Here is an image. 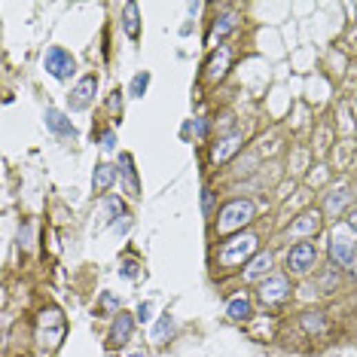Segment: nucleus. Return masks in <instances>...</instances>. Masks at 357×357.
<instances>
[{"mask_svg":"<svg viewBox=\"0 0 357 357\" xmlns=\"http://www.w3.org/2000/svg\"><path fill=\"white\" fill-rule=\"evenodd\" d=\"M254 202H247V198H232L229 205H223V211H220V220H217V229L220 232H235L241 229V226H247L254 220Z\"/></svg>","mask_w":357,"mask_h":357,"instance_id":"obj_1","label":"nucleus"},{"mask_svg":"<svg viewBox=\"0 0 357 357\" xmlns=\"http://www.w3.org/2000/svg\"><path fill=\"white\" fill-rule=\"evenodd\" d=\"M256 251V235L254 232H241L229 238L223 247H220V263H226V266H238V263H245L247 256Z\"/></svg>","mask_w":357,"mask_h":357,"instance_id":"obj_2","label":"nucleus"},{"mask_svg":"<svg viewBox=\"0 0 357 357\" xmlns=\"http://www.w3.org/2000/svg\"><path fill=\"white\" fill-rule=\"evenodd\" d=\"M318 263V251L312 241H299L287 251V272L290 275H309Z\"/></svg>","mask_w":357,"mask_h":357,"instance_id":"obj_3","label":"nucleus"},{"mask_svg":"<svg viewBox=\"0 0 357 357\" xmlns=\"http://www.w3.org/2000/svg\"><path fill=\"white\" fill-rule=\"evenodd\" d=\"M46 70L55 76V80H70V76H74V70H76V61H74V55H70L68 49L49 46V52H46Z\"/></svg>","mask_w":357,"mask_h":357,"instance_id":"obj_4","label":"nucleus"},{"mask_svg":"<svg viewBox=\"0 0 357 357\" xmlns=\"http://www.w3.org/2000/svg\"><path fill=\"white\" fill-rule=\"evenodd\" d=\"M330 260L333 263H339L342 269H348V266H354V260H357V245L351 241V235L348 232H333V238H330Z\"/></svg>","mask_w":357,"mask_h":357,"instance_id":"obj_5","label":"nucleus"},{"mask_svg":"<svg viewBox=\"0 0 357 357\" xmlns=\"http://www.w3.org/2000/svg\"><path fill=\"white\" fill-rule=\"evenodd\" d=\"M61 336H64V315L59 309H46L40 315V339H43V345L55 348Z\"/></svg>","mask_w":357,"mask_h":357,"instance_id":"obj_6","label":"nucleus"},{"mask_svg":"<svg viewBox=\"0 0 357 357\" xmlns=\"http://www.w3.org/2000/svg\"><path fill=\"white\" fill-rule=\"evenodd\" d=\"M95 92H98V76L95 74H85L83 80L70 89V95H68L70 110H85V107L92 104V98H95Z\"/></svg>","mask_w":357,"mask_h":357,"instance_id":"obj_7","label":"nucleus"},{"mask_svg":"<svg viewBox=\"0 0 357 357\" xmlns=\"http://www.w3.org/2000/svg\"><path fill=\"white\" fill-rule=\"evenodd\" d=\"M290 296V281H287V275H269L266 281H263V287H260V299L266 305H272V303H284V299Z\"/></svg>","mask_w":357,"mask_h":357,"instance_id":"obj_8","label":"nucleus"},{"mask_svg":"<svg viewBox=\"0 0 357 357\" xmlns=\"http://www.w3.org/2000/svg\"><path fill=\"white\" fill-rule=\"evenodd\" d=\"M320 214L318 211H305V214H299V217L290 223V229H287V235L290 238H315V235L320 232Z\"/></svg>","mask_w":357,"mask_h":357,"instance_id":"obj_9","label":"nucleus"},{"mask_svg":"<svg viewBox=\"0 0 357 357\" xmlns=\"http://www.w3.org/2000/svg\"><path fill=\"white\" fill-rule=\"evenodd\" d=\"M241 150V134L235 132V134H226V138H220L217 144H214L211 150V162L214 165H223V162H229L235 153Z\"/></svg>","mask_w":357,"mask_h":357,"instance_id":"obj_10","label":"nucleus"},{"mask_svg":"<svg viewBox=\"0 0 357 357\" xmlns=\"http://www.w3.org/2000/svg\"><path fill=\"white\" fill-rule=\"evenodd\" d=\"M119 174H123V181H125V192L132 198H138L141 196V181H138V168H134V159H132V153H123L119 156Z\"/></svg>","mask_w":357,"mask_h":357,"instance_id":"obj_11","label":"nucleus"},{"mask_svg":"<svg viewBox=\"0 0 357 357\" xmlns=\"http://www.w3.org/2000/svg\"><path fill=\"white\" fill-rule=\"evenodd\" d=\"M226 68H229V49L220 46L217 52L211 55L208 68H205V80H208V83H220L226 76Z\"/></svg>","mask_w":357,"mask_h":357,"instance_id":"obj_12","label":"nucleus"},{"mask_svg":"<svg viewBox=\"0 0 357 357\" xmlns=\"http://www.w3.org/2000/svg\"><path fill=\"white\" fill-rule=\"evenodd\" d=\"M272 272V254H254L251 263L245 266V281H260Z\"/></svg>","mask_w":357,"mask_h":357,"instance_id":"obj_13","label":"nucleus"},{"mask_svg":"<svg viewBox=\"0 0 357 357\" xmlns=\"http://www.w3.org/2000/svg\"><path fill=\"white\" fill-rule=\"evenodd\" d=\"M46 128L52 134H64V138H74V134H76L74 123H70L61 110H55V107H49V110H46Z\"/></svg>","mask_w":357,"mask_h":357,"instance_id":"obj_14","label":"nucleus"},{"mask_svg":"<svg viewBox=\"0 0 357 357\" xmlns=\"http://www.w3.org/2000/svg\"><path fill=\"white\" fill-rule=\"evenodd\" d=\"M116 177H119V165H110V162H98V165H95V174H92V183H95L98 192H104V190L113 187V181H116Z\"/></svg>","mask_w":357,"mask_h":357,"instance_id":"obj_15","label":"nucleus"},{"mask_svg":"<svg viewBox=\"0 0 357 357\" xmlns=\"http://www.w3.org/2000/svg\"><path fill=\"white\" fill-rule=\"evenodd\" d=\"M132 330H134V318L125 315V312H119L116 320H113V327H110V339L116 342V345H125V342L132 339Z\"/></svg>","mask_w":357,"mask_h":357,"instance_id":"obj_16","label":"nucleus"},{"mask_svg":"<svg viewBox=\"0 0 357 357\" xmlns=\"http://www.w3.org/2000/svg\"><path fill=\"white\" fill-rule=\"evenodd\" d=\"M123 31H125V37H132V40L141 37V12H138V3H125L123 6Z\"/></svg>","mask_w":357,"mask_h":357,"instance_id":"obj_17","label":"nucleus"},{"mask_svg":"<svg viewBox=\"0 0 357 357\" xmlns=\"http://www.w3.org/2000/svg\"><path fill=\"white\" fill-rule=\"evenodd\" d=\"M235 25H238V16H235V12H223V16L214 21V31H211L214 43H220V40L226 37V34H232V31H235Z\"/></svg>","mask_w":357,"mask_h":357,"instance_id":"obj_18","label":"nucleus"},{"mask_svg":"<svg viewBox=\"0 0 357 357\" xmlns=\"http://www.w3.org/2000/svg\"><path fill=\"white\" fill-rule=\"evenodd\" d=\"M226 315H229L232 320H245V318H251V315H254L251 299H247V296H235V299H229V305H226Z\"/></svg>","mask_w":357,"mask_h":357,"instance_id":"obj_19","label":"nucleus"},{"mask_svg":"<svg viewBox=\"0 0 357 357\" xmlns=\"http://www.w3.org/2000/svg\"><path fill=\"white\" fill-rule=\"evenodd\" d=\"M348 198H351V196H348V190H345V187L333 190L330 196H327V205H324L327 214H342V211L348 208Z\"/></svg>","mask_w":357,"mask_h":357,"instance_id":"obj_20","label":"nucleus"},{"mask_svg":"<svg viewBox=\"0 0 357 357\" xmlns=\"http://www.w3.org/2000/svg\"><path fill=\"white\" fill-rule=\"evenodd\" d=\"M171 333H174V318L165 312V315L159 318V324L153 327V339L156 342H165V336H171Z\"/></svg>","mask_w":357,"mask_h":357,"instance_id":"obj_21","label":"nucleus"},{"mask_svg":"<svg viewBox=\"0 0 357 357\" xmlns=\"http://www.w3.org/2000/svg\"><path fill=\"white\" fill-rule=\"evenodd\" d=\"M147 85H150V74H147V70H141V74H134L132 85H128V95H132V98H144Z\"/></svg>","mask_w":357,"mask_h":357,"instance_id":"obj_22","label":"nucleus"},{"mask_svg":"<svg viewBox=\"0 0 357 357\" xmlns=\"http://www.w3.org/2000/svg\"><path fill=\"white\" fill-rule=\"evenodd\" d=\"M303 327L309 333H324V318H320V312H305V315H303Z\"/></svg>","mask_w":357,"mask_h":357,"instance_id":"obj_23","label":"nucleus"},{"mask_svg":"<svg viewBox=\"0 0 357 357\" xmlns=\"http://www.w3.org/2000/svg\"><path fill=\"white\" fill-rule=\"evenodd\" d=\"M104 208H107V217H110V220L125 217V205H123V198H107Z\"/></svg>","mask_w":357,"mask_h":357,"instance_id":"obj_24","label":"nucleus"},{"mask_svg":"<svg viewBox=\"0 0 357 357\" xmlns=\"http://www.w3.org/2000/svg\"><path fill=\"white\" fill-rule=\"evenodd\" d=\"M107 107H110V113H123V92H113L107 98Z\"/></svg>","mask_w":357,"mask_h":357,"instance_id":"obj_25","label":"nucleus"},{"mask_svg":"<svg viewBox=\"0 0 357 357\" xmlns=\"http://www.w3.org/2000/svg\"><path fill=\"white\" fill-rule=\"evenodd\" d=\"M202 211H205V214H208V217H211V214H214V192H211L208 187H205V190H202Z\"/></svg>","mask_w":357,"mask_h":357,"instance_id":"obj_26","label":"nucleus"},{"mask_svg":"<svg viewBox=\"0 0 357 357\" xmlns=\"http://www.w3.org/2000/svg\"><path fill=\"white\" fill-rule=\"evenodd\" d=\"M134 315H138V320H141V324H147V320H150V315H153V305H150V303H141Z\"/></svg>","mask_w":357,"mask_h":357,"instance_id":"obj_27","label":"nucleus"},{"mask_svg":"<svg viewBox=\"0 0 357 357\" xmlns=\"http://www.w3.org/2000/svg\"><path fill=\"white\" fill-rule=\"evenodd\" d=\"M101 147H104V150H113V147H116V134H113L110 128H107V132L101 134Z\"/></svg>","mask_w":357,"mask_h":357,"instance_id":"obj_28","label":"nucleus"},{"mask_svg":"<svg viewBox=\"0 0 357 357\" xmlns=\"http://www.w3.org/2000/svg\"><path fill=\"white\" fill-rule=\"evenodd\" d=\"M134 272H138V263H134V260H125V263H123V275H125V278H134Z\"/></svg>","mask_w":357,"mask_h":357,"instance_id":"obj_29","label":"nucleus"},{"mask_svg":"<svg viewBox=\"0 0 357 357\" xmlns=\"http://www.w3.org/2000/svg\"><path fill=\"white\" fill-rule=\"evenodd\" d=\"M348 229H351V232H357V211H351V214H348Z\"/></svg>","mask_w":357,"mask_h":357,"instance_id":"obj_30","label":"nucleus"},{"mask_svg":"<svg viewBox=\"0 0 357 357\" xmlns=\"http://www.w3.org/2000/svg\"><path fill=\"white\" fill-rule=\"evenodd\" d=\"M19 238H25V245H31V226H25V229H19Z\"/></svg>","mask_w":357,"mask_h":357,"instance_id":"obj_31","label":"nucleus"},{"mask_svg":"<svg viewBox=\"0 0 357 357\" xmlns=\"http://www.w3.org/2000/svg\"><path fill=\"white\" fill-rule=\"evenodd\" d=\"M205 132H208V123H205V119H198V123H196V134H205Z\"/></svg>","mask_w":357,"mask_h":357,"instance_id":"obj_32","label":"nucleus"},{"mask_svg":"<svg viewBox=\"0 0 357 357\" xmlns=\"http://www.w3.org/2000/svg\"><path fill=\"white\" fill-rule=\"evenodd\" d=\"M101 303H104V305H107V309H113V305H116V299H113V296H110V294H107V296H104V299H101Z\"/></svg>","mask_w":357,"mask_h":357,"instance_id":"obj_33","label":"nucleus"},{"mask_svg":"<svg viewBox=\"0 0 357 357\" xmlns=\"http://www.w3.org/2000/svg\"><path fill=\"white\" fill-rule=\"evenodd\" d=\"M107 357H119V354H107Z\"/></svg>","mask_w":357,"mask_h":357,"instance_id":"obj_34","label":"nucleus"}]
</instances>
